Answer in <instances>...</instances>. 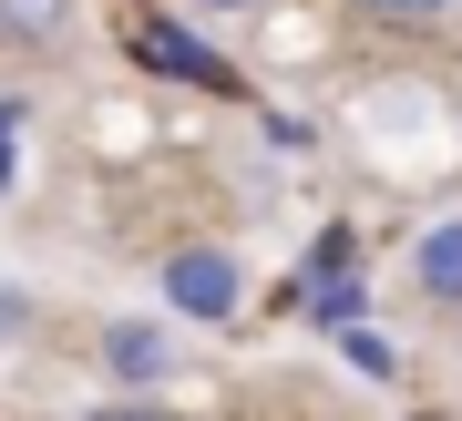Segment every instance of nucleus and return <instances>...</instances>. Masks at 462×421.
<instances>
[{
	"label": "nucleus",
	"instance_id": "obj_5",
	"mask_svg": "<svg viewBox=\"0 0 462 421\" xmlns=\"http://www.w3.org/2000/svg\"><path fill=\"white\" fill-rule=\"evenodd\" d=\"M72 21V0H0V42H51Z\"/></svg>",
	"mask_w": 462,
	"mask_h": 421
},
{
	"label": "nucleus",
	"instance_id": "obj_1",
	"mask_svg": "<svg viewBox=\"0 0 462 421\" xmlns=\"http://www.w3.org/2000/svg\"><path fill=\"white\" fill-rule=\"evenodd\" d=\"M165 298L185 308V319H236L247 277H236V257H216V247H185V257L165 267Z\"/></svg>",
	"mask_w": 462,
	"mask_h": 421
},
{
	"label": "nucleus",
	"instance_id": "obj_8",
	"mask_svg": "<svg viewBox=\"0 0 462 421\" xmlns=\"http://www.w3.org/2000/svg\"><path fill=\"white\" fill-rule=\"evenodd\" d=\"M206 11H247V0H206Z\"/></svg>",
	"mask_w": 462,
	"mask_h": 421
},
{
	"label": "nucleus",
	"instance_id": "obj_7",
	"mask_svg": "<svg viewBox=\"0 0 462 421\" xmlns=\"http://www.w3.org/2000/svg\"><path fill=\"white\" fill-rule=\"evenodd\" d=\"M93 421H175V411H144V401H134V411H93Z\"/></svg>",
	"mask_w": 462,
	"mask_h": 421
},
{
	"label": "nucleus",
	"instance_id": "obj_3",
	"mask_svg": "<svg viewBox=\"0 0 462 421\" xmlns=\"http://www.w3.org/2000/svg\"><path fill=\"white\" fill-rule=\"evenodd\" d=\"M411 267H421V298L462 308V216H452V227H431V237L411 247Z\"/></svg>",
	"mask_w": 462,
	"mask_h": 421
},
{
	"label": "nucleus",
	"instance_id": "obj_2",
	"mask_svg": "<svg viewBox=\"0 0 462 421\" xmlns=\"http://www.w3.org/2000/svg\"><path fill=\"white\" fill-rule=\"evenodd\" d=\"M134 51H144L154 72H185V82H216V93H226V62H216L196 32H175V21H144V32H134Z\"/></svg>",
	"mask_w": 462,
	"mask_h": 421
},
{
	"label": "nucleus",
	"instance_id": "obj_9",
	"mask_svg": "<svg viewBox=\"0 0 462 421\" xmlns=\"http://www.w3.org/2000/svg\"><path fill=\"white\" fill-rule=\"evenodd\" d=\"M0 124H11V103H0Z\"/></svg>",
	"mask_w": 462,
	"mask_h": 421
},
{
	"label": "nucleus",
	"instance_id": "obj_4",
	"mask_svg": "<svg viewBox=\"0 0 462 421\" xmlns=\"http://www.w3.org/2000/svg\"><path fill=\"white\" fill-rule=\"evenodd\" d=\"M103 370L114 380H165V329H144V319L103 329Z\"/></svg>",
	"mask_w": 462,
	"mask_h": 421
},
{
	"label": "nucleus",
	"instance_id": "obj_6",
	"mask_svg": "<svg viewBox=\"0 0 462 421\" xmlns=\"http://www.w3.org/2000/svg\"><path fill=\"white\" fill-rule=\"evenodd\" d=\"M370 11H380V21H442L452 0H370Z\"/></svg>",
	"mask_w": 462,
	"mask_h": 421
}]
</instances>
